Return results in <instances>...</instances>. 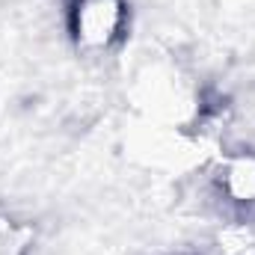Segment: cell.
<instances>
[{"instance_id":"cell-1","label":"cell","mask_w":255,"mask_h":255,"mask_svg":"<svg viewBox=\"0 0 255 255\" xmlns=\"http://www.w3.org/2000/svg\"><path fill=\"white\" fill-rule=\"evenodd\" d=\"M65 15L80 48H110L125 36V0H65Z\"/></svg>"}]
</instances>
